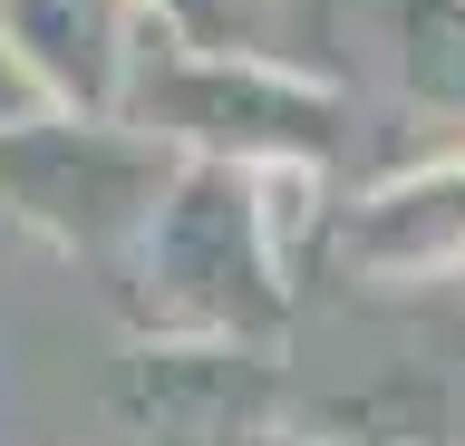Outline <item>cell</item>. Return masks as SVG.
Returning a JSON list of instances; mask_svg holds the SVG:
<instances>
[{
	"mask_svg": "<svg viewBox=\"0 0 465 446\" xmlns=\"http://www.w3.org/2000/svg\"><path fill=\"white\" fill-rule=\"evenodd\" d=\"M282 175L252 165H203L184 155V175L165 184L155 223L126 253L136 282V321L155 340H242L262 350L291 321V213H282Z\"/></svg>",
	"mask_w": 465,
	"mask_h": 446,
	"instance_id": "cell-1",
	"label": "cell"
},
{
	"mask_svg": "<svg viewBox=\"0 0 465 446\" xmlns=\"http://www.w3.org/2000/svg\"><path fill=\"white\" fill-rule=\"evenodd\" d=\"M126 126L165 136L174 155H203V165H291V175H320L330 155L349 146V97L330 78L291 59H262V49H184V39H155L136 68V97H126Z\"/></svg>",
	"mask_w": 465,
	"mask_h": 446,
	"instance_id": "cell-2",
	"label": "cell"
},
{
	"mask_svg": "<svg viewBox=\"0 0 465 446\" xmlns=\"http://www.w3.org/2000/svg\"><path fill=\"white\" fill-rule=\"evenodd\" d=\"M174 175H184V155L126 117L39 107V117L0 126V213L87 263H126Z\"/></svg>",
	"mask_w": 465,
	"mask_h": 446,
	"instance_id": "cell-3",
	"label": "cell"
},
{
	"mask_svg": "<svg viewBox=\"0 0 465 446\" xmlns=\"http://www.w3.org/2000/svg\"><path fill=\"white\" fill-rule=\"evenodd\" d=\"M291 49L369 78L398 117L465 126V0H291Z\"/></svg>",
	"mask_w": 465,
	"mask_h": 446,
	"instance_id": "cell-4",
	"label": "cell"
},
{
	"mask_svg": "<svg viewBox=\"0 0 465 446\" xmlns=\"http://www.w3.org/2000/svg\"><path fill=\"white\" fill-rule=\"evenodd\" d=\"M107 408L126 446H252L272 437L282 369L242 340H136Z\"/></svg>",
	"mask_w": 465,
	"mask_h": 446,
	"instance_id": "cell-5",
	"label": "cell"
},
{
	"mask_svg": "<svg viewBox=\"0 0 465 446\" xmlns=\"http://www.w3.org/2000/svg\"><path fill=\"white\" fill-rule=\"evenodd\" d=\"M0 39L29 68V88L68 117H126L136 68L155 49V20L136 0H0Z\"/></svg>",
	"mask_w": 465,
	"mask_h": 446,
	"instance_id": "cell-6",
	"label": "cell"
},
{
	"mask_svg": "<svg viewBox=\"0 0 465 446\" xmlns=\"http://www.w3.org/2000/svg\"><path fill=\"white\" fill-rule=\"evenodd\" d=\"M340 253L359 272H456L465 263V155L427 165L407 184H378L369 204H349Z\"/></svg>",
	"mask_w": 465,
	"mask_h": 446,
	"instance_id": "cell-7",
	"label": "cell"
},
{
	"mask_svg": "<svg viewBox=\"0 0 465 446\" xmlns=\"http://www.w3.org/2000/svg\"><path fill=\"white\" fill-rule=\"evenodd\" d=\"M136 10L184 49H252V20H262V0H136Z\"/></svg>",
	"mask_w": 465,
	"mask_h": 446,
	"instance_id": "cell-8",
	"label": "cell"
},
{
	"mask_svg": "<svg viewBox=\"0 0 465 446\" xmlns=\"http://www.w3.org/2000/svg\"><path fill=\"white\" fill-rule=\"evenodd\" d=\"M39 107H49V97L29 88V68L10 59V39H0V126H20V117H39Z\"/></svg>",
	"mask_w": 465,
	"mask_h": 446,
	"instance_id": "cell-9",
	"label": "cell"
}]
</instances>
